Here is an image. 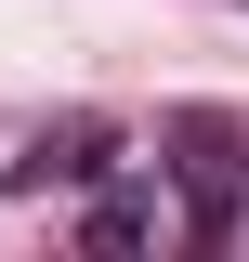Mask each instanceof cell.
Wrapping results in <instances>:
<instances>
[{
  "mask_svg": "<svg viewBox=\"0 0 249 262\" xmlns=\"http://www.w3.org/2000/svg\"><path fill=\"white\" fill-rule=\"evenodd\" d=\"M105 158H118V144H105L92 118H66V131H39V158H27V184H105Z\"/></svg>",
  "mask_w": 249,
  "mask_h": 262,
  "instance_id": "7a4b0ae2",
  "label": "cell"
},
{
  "mask_svg": "<svg viewBox=\"0 0 249 262\" xmlns=\"http://www.w3.org/2000/svg\"><path fill=\"white\" fill-rule=\"evenodd\" d=\"M79 236H92V249H144V236H157V210H144V196H105Z\"/></svg>",
  "mask_w": 249,
  "mask_h": 262,
  "instance_id": "3957f363",
  "label": "cell"
},
{
  "mask_svg": "<svg viewBox=\"0 0 249 262\" xmlns=\"http://www.w3.org/2000/svg\"><path fill=\"white\" fill-rule=\"evenodd\" d=\"M171 170H184V223L197 236H236V170H249V131L236 118H171Z\"/></svg>",
  "mask_w": 249,
  "mask_h": 262,
  "instance_id": "6da1fadb",
  "label": "cell"
}]
</instances>
